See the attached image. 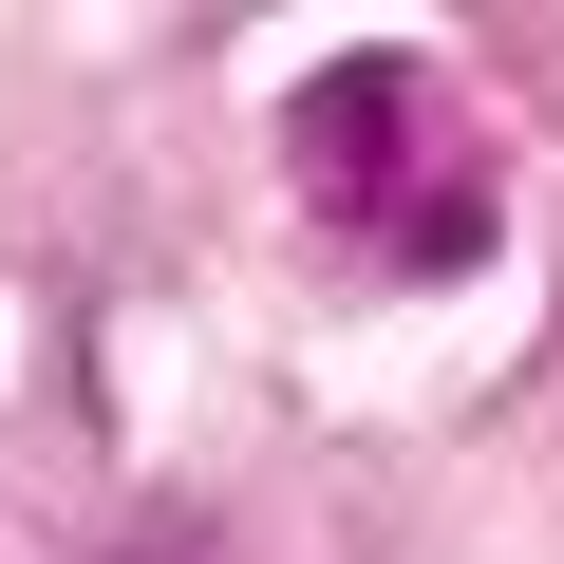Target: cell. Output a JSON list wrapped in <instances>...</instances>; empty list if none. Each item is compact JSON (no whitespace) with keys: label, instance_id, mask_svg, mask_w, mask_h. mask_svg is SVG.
Segmentation results:
<instances>
[{"label":"cell","instance_id":"1","mask_svg":"<svg viewBox=\"0 0 564 564\" xmlns=\"http://www.w3.org/2000/svg\"><path fill=\"white\" fill-rule=\"evenodd\" d=\"M302 207L377 226L395 263H470V245H489V207H433V188H414V76H395V57H339V76L302 95Z\"/></svg>","mask_w":564,"mask_h":564},{"label":"cell","instance_id":"2","mask_svg":"<svg viewBox=\"0 0 564 564\" xmlns=\"http://www.w3.org/2000/svg\"><path fill=\"white\" fill-rule=\"evenodd\" d=\"M113 564H226V545H207V527H132Z\"/></svg>","mask_w":564,"mask_h":564}]
</instances>
